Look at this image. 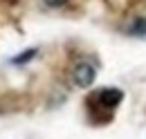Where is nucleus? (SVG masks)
Masks as SVG:
<instances>
[{"label":"nucleus","mask_w":146,"mask_h":139,"mask_svg":"<svg viewBox=\"0 0 146 139\" xmlns=\"http://www.w3.org/2000/svg\"><path fill=\"white\" fill-rule=\"evenodd\" d=\"M97 99H99V103L104 105V108H117V105L121 103V99H124V92L119 90V87H106V90H101L99 94H97Z\"/></svg>","instance_id":"2"},{"label":"nucleus","mask_w":146,"mask_h":139,"mask_svg":"<svg viewBox=\"0 0 146 139\" xmlns=\"http://www.w3.org/2000/svg\"><path fill=\"white\" fill-rule=\"evenodd\" d=\"M34 54H36V50H29V52H25V54H20V56H16L11 63H16V65H18V63H25V61H29Z\"/></svg>","instance_id":"4"},{"label":"nucleus","mask_w":146,"mask_h":139,"mask_svg":"<svg viewBox=\"0 0 146 139\" xmlns=\"http://www.w3.org/2000/svg\"><path fill=\"white\" fill-rule=\"evenodd\" d=\"M43 2H45L47 7H52V9H56V7H63V5L68 2V0H43Z\"/></svg>","instance_id":"5"},{"label":"nucleus","mask_w":146,"mask_h":139,"mask_svg":"<svg viewBox=\"0 0 146 139\" xmlns=\"http://www.w3.org/2000/svg\"><path fill=\"white\" fill-rule=\"evenodd\" d=\"M128 34L130 36H139V38H144L146 36V18H135L133 23H130V27H128Z\"/></svg>","instance_id":"3"},{"label":"nucleus","mask_w":146,"mask_h":139,"mask_svg":"<svg viewBox=\"0 0 146 139\" xmlns=\"http://www.w3.org/2000/svg\"><path fill=\"white\" fill-rule=\"evenodd\" d=\"M94 79H97V70H94V65H90V63H76V65H74V70H72L74 85L90 87L92 83H94Z\"/></svg>","instance_id":"1"}]
</instances>
